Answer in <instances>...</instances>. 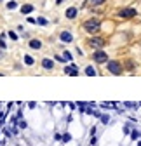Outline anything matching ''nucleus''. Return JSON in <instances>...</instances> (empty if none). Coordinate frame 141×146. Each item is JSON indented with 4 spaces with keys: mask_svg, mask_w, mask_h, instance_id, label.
<instances>
[{
    "mask_svg": "<svg viewBox=\"0 0 141 146\" xmlns=\"http://www.w3.org/2000/svg\"><path fill=\"white\" fill-rule=\"evenodd\" d=\"M9 11H14L16 7H17V2H16V0H11V2H7V5H5Z\"/></svg>",
    "mask_w": 141,
    "mask_h": 146,
    "instance_id": "b1692460",
    "label": "nucleus"
},
{
    "mask_svg": "<svg viewBox=\"0 0 141 146\" xmlns=\"http://www.w3.org/2000/svg\"><path fill=\"white\" fill-rule=\"evenodd\" d=\"M77 16H78V7H75V5L68 7V9L65 11V17H66V19H70V21L77 19Z\"/></svg>",
    "mask_w": 141,
    "mask_h": 146,
    "instance_id": "9d476101",
    "label": "nucleus"
},
{
    "mask_svg": "<svg viewBox=\"0 0 141 146\" xmlns=\"http://www.w3.org/2000/svg\"><path fill=\"white\" fill-rule=\"evenodd\" d=\"M42 45H44V44H42L40 38H30V40H28V47H30L31 50H40Z\"/></svg>",
    "mask_w": 141,
    "mask_h": 146,
    "instance_id": "ddd939ff",
    "label": "nucleus"
},
{
    "mask_svg": "<svg viewBox=\"0 0 141 146\" xmlns=\"http://www.w3.org/2000/svg\"><path fill=\"white\" fill-rule=\"evenodd\" d=\"M122 106H124L127 111H138L139 110V103H136V101H122Z\"/></svg>",
    "mask_w": 141,
    "mask_h": 146,
    "instance_id": "f8f14e48",
    "label": "nucleus"
},
{
    "mask_svg": "<svg viewBox=\"0 0 141 146\" xmlns=\"http://www.w3.org/2000/svg\"><path fill=\"white\" fill-rule=\"evenodd\" d=\"M73 40H75V36H73V33L70 31V30H63L59 33V42H63V44H72Z\"/></svg>",
    "mask_w": 141,
    "mask_h": 146,
    "instance_id": "1a4fd4ad",
    "label": "nucleus"
},
{
    "mask_svg": "<svg viewBox=\"0 0 141 146\" xmlns=\"http://www.w3.org/2000/svg\"><path fill=\"white\" fill-rule=\"evenodd\" d=\"M37 25L39 26H49V19H47V17H44V16H39L37 17Z\"/></svg>",
    "mask_w": 141,
    "mask_h": 146,
    "instance_id": "6ab92c4d",
    "label": "nucleus"
},
{
    "mask_svg": "<svg viewBox=\"0 0 141 146\" xmlns=\"http://www.w3.org/2000/svg\"><path fill=\"white\" fill-rule=\"evenodd\" d=\"M54 139H56V141H61V139H63V134L56 132V134H54Z\"/></svg>",
    "mask_w": 141,
    "mask_h": 146,
    "instance_id": "2f4dec72",
    "label": "nucleus"
},
{
    "mask_svg": "<svg viewBox=\"0 0 141 146\" xmlns=\"http://www.w3.org/2000/svg\"><path fill=\"white\" fill-rule=\"evenodd\" d=\"M139 11L134 7V5H126V7H120L117 11V17L118 19H124V21H131L134 17H138Z\"/></svg>",
    "mask_w": 141,
    "mask_h": 146,
    "instance_id": "7ed1b4c3",
    "label": "nucleus"
},
{
    "mask_svg": "<svg viewBox=\"0 0 141 146\" xmlns=\"http://www.w3.org/2000/svg\"><path fill=\"white\" fill-rule=\"evenodd\" d=\"M87 2H89L92 7H99V5H103L104 2H106V0H87Z\"/></svg>",
    "mask_w": 141,
    "mask_h": 146,
    "instance_id": "412c9836",
    "label": "nucleus"
},
{
    "mask_svg": "<svg viewBox=\"0 0 141 146\" xmlns=\"http://www.w3.org/2000/svg\"><path fill=\"white\" fill-rule=\"evenodd\" d=\"M141 139V129H139V127L136 125L134 127V129L131 131V136H129V141L131 143H136V141H139Z\"/></svg>",
    "mask_w": 141,
    "mask_h": 146,
    "instance_id": "4468645a",
    "label": "nucleus"
},
{
    "mask_svg": "<svg viewBox=\"0 0 141 146\" xmlns=\"http://www.w3.org/2000/svg\"><path fill=\"white\" fill-rule=\"evenodd\" d=\"M7 35H9V36H11V40H14V42H16V40H19V35H17V33H16V31H9V33H7Z\"/></svg>",
    "mask_w": 141,
    "mask_h": 146,
    "instance_id": "a878e982",
    "label": "nucleus"
},
{
    "mask_svg": "<svg viewBox=\"0 0 141 146\" xmlns=\"http://www.w3.org/2000/svg\"><path fill=\"white\" fill-rule=\"evenodd\" d=\"M40 66L45 71H52V70H54V66H56V61L52 59V58H42L40 59Z\"/></svg>",
    "mask_w": 141,
    "mask_h": 146,
    "instance_id": "6e6552de",
    "label": "nucleus"
},
{
    "mask_svg": "<svg viewBox=\"0 0 141 146\" xmlns=\"http://www.w3.org/2000/svg\"><path fill=\"white\" fill-rule=\"evenodd\" d=\"M0 2H4V0H0Z\"/></svg>",
    "mask_w": 141,
    "mask_h": 146,
    "instance_id": "72a5a7b5",
    "label": "nucleus"
},
{
    "mask_svg": "<svg viewBox=\"0 0 141 146\" xmlns=\"http://www.w3.org/2000/svg\"><path fill=\"white\" fill-rule=\"evenodd\" d=\"M75 52H77V56H80V58L84 56V50H82L80 47H75Z\"/></svg>",
    "mask_w": 141,
    "mask_h": 146,
    "instance_id": "7c9ffc66",
    "label": "nucleus"
},
{
    "mask_svg": "<svg viewBox=\"0 0 141 146\" xmlns=\"http://www.w3.org/2000/svg\"><path fill=\"white\" fill-rule=\"evenodd\" d=\"M98 136H91V139H89V146H98Z\"/></svg>",
    "mask_w": 141,
    "mask_h": 146,
    "instance_id": "393cba45",
    "label": "nucleus"
},
{
    "mask_svg": "<svg viewBox=\"0 0 141 146\" xmlns=\"http://www.w3.org/2000/svg\"><path fill=\"white\" fill-rule=\"evenodd\" d=\"M63 2H65V0H56V5H61Z\"/></svg>",
    "mask_w": 141,
    "mask_h": 146,
    "instance_id": "473e14b6",
    "label": "nucleus"
},
{
    "mask_svg": "<svg viewBox=\"0 0 141 146\" xmlns=\"http://www.w3.org/2000/svg\"><path fill=\"white\" fill-rule=\"evenodd\" d=\"M122 63H124L126 73H129V75H134V71H138V61L134 58H126L122 59Z\"/></svg>",
    "mask_w": 141,
    "mask_h": 146,
    "instance_id": "423d86ee",
    "label": "nucleus"
},
{
    "mask_svg": "<svg viewBox=\"0 0 141 146\" xmlns=\"http://www.w3.org/2000/svg\"><path fill=\"white\" fill-rule=\"evenodd\" d=\"M98 129H99V127L94 123V125H91L89 127V136H98Z\"/></svg>",
    "mask_w": 141,
    "mask_h": 146,
    "instance_id": "4be33fe9",
    "label": "nucleus"
},
{
    "mask_svg": "<svg viewBox=\"0 0 141 146\" xmlns=\"http://www.w3.org/2000/svg\"><path fill=\"white\" fill-rule=\"evenodd\" d=\"M23 63H25L26 66H33V64H35V58H33V56H30V54H25Z\"/></svg>",
    "mask_w": 141,
    "mask_h": 146,
    "instance_id": "f3484780",
    "label": "nucleus"
},
{
    "mask_svg": "<svg viewBox=\"0 0 141 146\" xmlns=\"http://www.w3.org/2000/svg\"><path fill=\"white\" fill-rule=\"evenodd\" d=\"M26 23H30V25H37V19H35V17H26Z\"/></svg>",
    "mask_w": 141,
    "mask_h": 146,
    "instance_id": "c85d7f7f",
    "label": "nucleus"
},
{
    "mask_svg": "<svg viewBox=\"0 0 141 146\" xmlns=\"http://www.w3.org/2000/svg\"><path fill=\"white\" fill-rule=\"evenodd\" d=\"M68 108L73 111V110H77V103H72V101H70V103H68Z\"/></svg>",
    "mask_w": 141,
    "mask_h": 146,
    "instance_id": "c756f323",
    "label": "nucleus"
},
{
    "mask_svg": "<svg viewBox=\"0 0 141 146\" xmlns=\"http://www.w3.org/2000/svg\"><path fill=\"white\" fill-rule=\"evenodd\" d=\"M61 143H63V144L72 143V134H70V132H65V134H63V139H61Z\"/></svg>",
    "mask_w": 141,
    "mask_h": 146,
    "instance_id": "aec40b11",
    "label": "nucleus"
},
{
    "mask_svg": "<svg viewBox=\"0 0 141 146\" xmlns=\"http://www.w3.org/2000/svg\"><path fill=\"white\" fill-rule=\"evenodd\" d=\"M4 38H5V33H2V35H0V49H5V47H7Z\"/></svg>",
    "mask_w": 141,
    "mask_h": 146,
    "instance_id": "bb28decb",
    "label": "nucleus"
},
{
    "mask_svg": "<svg viewBox=\"0 0 141 146\" xmlns=\"http://www.w3.org/2000/svg\"><path fill=\"white\" fill-rule=\"evenodd\" d=\"M106 44H108V40L104 38V36H101V35H91L89 38H87V45H89L92 50L104 49V47H106Z\"/></svg>",
    "mask_w": 141,
    "mask_h": 146,
    "instance_id": "39448f33",
    "label": "nucleus"
},
{
    "mask_svg": "<svg viewBox=\"0 0 141 146\" xmlns=\"http://www.w3.org/2000/svg\"><path fill=\"white\" fill-rule=\"evenodd\" d=\"M101 26H103V23H101L99 17H89V19H85V21L82 23L84 31L89 33V35H99Z\"/></svg>",
    "mask_w": 141,
    "mask_h": 146,
    "instance_id": "f03ea898",
    "label": "nucleus"
},
{
    "mask_svg": "<svg viewBox=\"0 0 141 146\" xmlns=\"http://www.w3.org/2000/svg\"><path fill=\"white\" fill-rule=\"evenodd\" d=\"M63 58H65L66 63H73V54L70 50H63Z\"/></svg>",
    "mask_w": 141,
    "mask_h": 146,
    "instance_id": "a211bd4d",
    "label": "nucleus"
},
{
    "mask_svg": "<svg viewBox=\"0 0 141 146\" xmlns=\"http://www.w3.org/2000/svg\"><path fill=\"white\" fill-rule=\"evenodd\" d=\"M17 127H19L21 131H26L28 129V122L26 120H19V122H17Z\"/></svg>",
    "mask_w": 141,
    "mask_h": 146,
    "instance_id": "5701e85b",
    "label": "nucleus"
},
{
    "mask_svg": "<svg viewBox=\"0 0 141 146\" xmlns=\"http://www.w3.org/2000/svg\"><path fill=\"white\" fill-rule=\"evenodd\" d=\"M104 70H106L108 75H113V77H122L126 73L124 63H122L120 59H113V58H110V61L104 64Z\"/></svg>",
    "mask_w": 141,
    "mask_h": 146,
    "instance_id": "f257e3e1",
    "label": "nucleus"
},
{
    "mask_svg": "<svg viewBox=\"0 0 141 146\" xmlns=\"http://www.w3.org/2000/svg\"><path fill=\"white\" fill-rule=\"evenodd\" d=\"M28 108L30 110H35V108H37V101H30L28 103Z\"/></svg>",
    "mask_w": 141,
    "mask_h": 146,
    "instance_id": "cd10ccee",
    "label": "nucleus"
},
{
    "mask_svg": "<svg viewBox=\"0 0 141 146\" xmlns=\"http://www.w3.org/2000/svg\"><path fill=\"white\" fill-rule=\"evenodd\" d=\"M99 122H101L103 125H108V123H112V115H110L108 111H103V115H101Z\"/></svg>",
    "mask_w": 141,
    "mask_h": 146,
    "instance_id": "dca6fc26",
    "label": "nucleus"
},
{
    "mask_svg": "<svg viewBox=\"0 0 141 146\" xmlns=\"http://www.w3.org/2000/svg\"><path fill=\"white\" fill-rule=\"evenodd\" d=\"M91 59H92L94 64L104 66V64L110 61V54L104 50V49H96V50H92V54H91Z\"/></svg>",
    "mask_w": 141,
    "mask_h": 146,
    "instance_id": "20e7f679",
    "label": "nucleus"
},
{
    "mask_svg": "<svg viewBox=\"0 0 141 146\" xmlns=\"http://www.w3.org/2000/svg\"><path fill=\"white\" fill-rule=\"evenodd\" d=\"M63 73L68 75V77H78L80 75V68H78L77 63H68V64H65Z\"/></svg>",
    "mask_w": 141,
    "mask_h": 146,
    "instance_id": "0eeeda50",
    "label": "nucleus"
},
{
    "mask_svg": "<svg viewBox=\"0 0 141 146\" xmlns=\"http://www.w3.org/2000/svg\"><path fill=\"white\" fill-rule=\"evenodd\" d=\"M19 11H21L23 16H28V14H31V12L35 11V5H33V4H23V5L19 7Z\"/></svg>",
    "mask_w": 141,
    "mask_h": 146,
    "instance_id": "2eb2a0df",
    "label": "nucleus"
},
{
    "mask_svg": "<svg viewBox=\"0 0 141 146\" xmlns=\"http://www.w3.org/2000/svg\"><path fill=\"white\" fill-rule=\"evenodd\" d=\"M84 75H85V77H98V75H101V73L98 71V68H96L94 64H87V66L84 68Z\"/></svg>",
    "mask_w": 141,
    "mask_h": 146,
    "instance_id": "9b49d317",
    "label": "nucleus"
}]
</instances>
